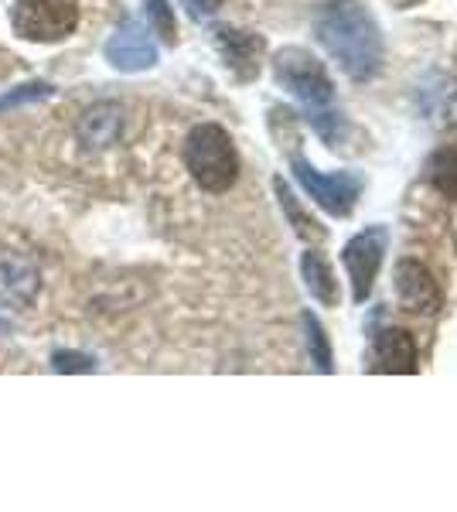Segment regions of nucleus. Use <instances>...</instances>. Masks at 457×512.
Wrapping results in <instances>:
<instances>
[{
	"label": "nucleus",
	"instance_id": "1",
	"mask_svg": "<svg viewBox=\"0 0 457 512\" xmlns=\"http://www.w3.org/2000/svg\"><path fill=\"white\" fill-rule=\"evenodd\" d=\"M318 41L355 82H369L382 69V35L359 0H331L318 14Z\"/></svg>",
	"mask_w": 457,
	"mask_h": 512
},
{
	"label": "nucleus",
	"instance_id": "2",
	"mask_svg": "<svg viewBox=\"0 0 457 512\" xmlns=\"http://www.w3.org/2000/svg\"><path fill=\"white\" fill-rule=\"evenodd\" d=\"M185 164L205 192H229L239 178V158L229 134L215 123H202L185 140Z\"/></svg>",
	"mask_w": 457,
	"mask_h": 512
},
{
	"label": "nucleus",
	"instance_id": "3",
	"mask_svg": "<svg viewBox=\"0 0 457 512\" xmlns=\"http://www.w3.org/2000/svg\"><path fill=\"white\" fill-rule=\"evenodd\" d=\"M273 69H277V79L284 82V89H290V93L304 103L307 120L331 110L335 86H331L324 65L314 59L311 52H304V48H284V52L273 59Z\"/></svg>",
	"mask_w": 457,
	"mask_h": 512
},
{
	"label": "nucleus",
	"instance_id": "4",
	"mask_svg": "<svg viewBox=\"0 0 457 512\" xmlns=\"http://www.w3.org/2000/svg\"><path fill=\"white\" fill-rule=\"evenodd\" d=\"M11 21L28 41H62L79 24V0H18Z\"/></svg>",
	"mask_w": 457,
	"mask_h": 512
},
{
	"label": "nucleus",
	"instance_id": "5",
	"mask_svg": "<svg viewBox=\"0 0 457 512\" xmlns=\"http://www.w3.org/2000/svg\"><path fill=\"white\" fill-rule=\"evenodd\" d=\"M294 175L304 185V192L311 195L324 212H331V216H348L362 195L359 175H348V171H342V175H321V171L311 168L304 158H294Z\"/></svg>",
	"mask_w": 457,
	"mask_h": 512
},
{
	"label": "nucleus",
	"instance_id": "6",
	"mask_svg": "<svg viewBox=\"0 0 457 512\" xmlns=\"http://www.w3.org/2000/svg\"><path fill=\"white\" fill-rule=\"evenodd\" d=\"M386 243H389V236L382 226H372L355 239H348L342 260H345L348 280H352V297L359 304L372 294V284H376V274L382 267V256H386Z\"/></svg>",
	"mask_w": 457,
	"mask_h": 512
},
{
	"label": "nucleus",
	"instance_id": "7",
	"mask_svg": "<svg viewBox=\"0 0 457 512\" xmlns=\"http://www.w3.org/2000/svg\"><path fill=\"white\" fill-rule=\"evenodd\" d=\"M106 59L120 72H144L157 62V45L147 35V28L134 18H127L106 41Z\"/></svg>",
	"mask_w": 457,
	"mask_h": 512
},
{
	"label": "nucleus",
	"instance_id": "8",
	"mask_svg": "<svg viewBox=\"0 0 457 512\" xmlns=\"http://www.w3.org/2000/svg\"><path fill=\"white\" fill-rule=\"evenodd\" d=\"M396 294L400 304L413 315H437L440 311V287L430 277L427 267H420L417 260H403L396 267Z\"/></svg>",
	"mask_w": 457,
	"mask_h": 512
},
{
	"label": "nucleus",
	"instance_id": "9",
	"mask_svg": "<svg viewBox=\"0 0 457 512\" xmlns=\"http://www.w3.org/2000/svg\"><path fill=\"white\" fill-rule=\"evenodd\" d=\"M41 287L38 267L31 260H24L18 253H0V301L24 308L35 301Z\"/></svg>",
	"mask_w": 457,
	"mask_h": 512
},
{
	"label": "nucleus",
	"instance_id": "10",
	"mask_svg": "<svg viewBox=\"0 0 457 512\" xmlns=\"http://www.w3.org/2000/svg\"><path fill=\"white\" fill-rule=\"evenodd\" d=\"M376 373H417V342L403 328H382L376 335Z\"/></svg>",
	"mask_w": 457,
	"mask_h": 512
},
{
	"label": "nucleus",
	"instance_id": "11",
	"mask_svg": "<svg viewBox=\"0 0 457 512\" xmlns=\"http://www.w3.org/2000/svg\"><path fill=\"white\" fill-rule=\"evenodd\" d=\"M215 41H219L222 55H226V65L236 72L239 79H253L260 72V55H263V41L249 31H232V28H219L215 31Z\"/></svg>",
	"mask_w": 457,
	"mask_h": 512
},
{
	"label": "nucleus",
	"instance_id": "12",
	"mask_svg": "<svg viewBox=\"0 0 457 512\" xmlns=\"http://www.w3.org/2000/svg\"><path fill=\"white\" fill-rule=\"evenodd\" d=\"M423 113L440 130H457V79H434L423 86Z\"/></svg>",
	"mask_w": 457,
	"mask_h": 512
},
{
	"label": "nucleus",
	"instance_id": "13",
	"mask_svg": "<svg viewBox=\"0 0 457 512\" xmlns=\"http://www.w3.org/2000/svg\"><path fill=\"white\" fill-rule=\"evenodd\" d=\"M120 123H123V117H120V106H113V103H99V106H93V110L82 117V123H79V140L86 147H106V144H113L116 140V134H120Z\"/></svg>",
	"mask_w": 457,
	"mask_h": 512
},
{
	"label": "nucleus",
	"instance_id": "14",
	"mask_svg": "<svg viewBox=\"0 0 457 512\" xmlns=\"http://www.w3.org/2000/svg\"><path fill=\"white\" fill-rule=\"evenodd\" d=\"M301 270H304V284H307V291H311L314 301H321L324 308H335L338 284H335V274H331L328 260H324L318 250H307L304 260H301Z\"/></svg>",
	"mask_w": 457,
	"mask_h": 512
},
{
	"label": "nucleus",
	"instance_id": "15",
	"mask_svg": "<svg viewBox=\"0 0 457 512\" xmlns=\"http://www.w3.org/2000/svg\"><path fill=\"white\" fill-rule=\"evenodd\" d=\"M427 178L440 195L454 198L457 202V144L440 147V151L427 164Z\"/></svg>",
	"mask_w": 457,
	"mask_h": 512
},
{
	"label": "nucleus",
	"instance_id": "16",
	"mask_svg": "<svg viewBox=\"0 0 457 512\" xmlns=\"http://www.w3.org/2000/svg\"><path fill=\"white\" fill-rule=\"evenodd\" d=\"M273 188H277L280 205H284V212L290 216V222H294L297 236H301V239H314V243H321V239H324V229H321L314 219H307V216H304V209H301V205H297V198L290 195V188L284 185V181L277 178V181H273Z\"/></svg>",
	"mask_w": 457,
	"mask_h": 512
},
{
	"label": "nucleus",
	"instance_id": "17",
	"mask_svg": "<svg viewBox=\"0 0 457 512\" xmlns=\"http://www.w3.org/2000/svg\"><path fill=\"white\" fill-rule=\"evenodd\" d=\"M304 335H307V352H311V362L321 369V373H331V345L324 328L318 325V318L304 315Z\"/></svg>",
	"mask_w": 457,
	"mask_h": 512
},
{
	"label": "nucleus",
	"instance_id": "18",
	"mask_svg": "<svg viewBox=\"0 0 457 512\" xmlns=\"http://www.w3.org/2000/svg\"><path fill=\"white\" fill-rule=\"evenodd\" d=\"M144 7H147V18H151L157 35L168 41V45H174V35H178V28H174V11H171L168 0H144Z\"/></svg>",
	"mask_w": 457,
	"mask_h": 512
},
{
	"label": "nucleus",
	"instance_id": "19",
	"mask_svg": "<svg viewBox=\"0 0 457 512\" xmlns=\"http://www.w3.org/2000/svg\"><path fill=\"white\" fill-rule=\"evenodd\" d=\"M52 362H55V369H62V373H82V369L89 373V369L96 366L89 355H76V352H55Z\"/></svg>",
	"mask_w": 457,
	"mask_h": 512
},
{
	"label": "nucleus",
	"instance_id": "20",
	"mask_svg": "<svg viewBox=\"0 0 457 512\" xmlns=\"http://www.w3.org/2000/svg\"><path fill=\"white\" fill-rule=\"evenodd\" d=\"M188 4H191V11H195V14H212V11H219L222 0H188Z\"/></svg>",
	"mask_w": 457,
	"mask_h": 512
},
{
	"label": "nucleus",
	"instance_id": "21",
	"mask_svg": "<svg viewBox=\"0 0 457 512\" xmlns=\"http://www.w3.org/2000/svg\"><path fill=\"white\" fill-rule=\"evenodd\" d=\"M0 332H11V325H7V321H4V318H0Z\"/></svg>",
	"mask_w": 457,
	"mask_h": 512
}]
</instances>
